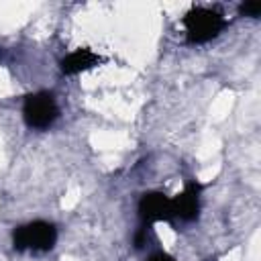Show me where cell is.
<instances>
[{"label":"cell","instance_id":"obj_7","mask_svg":"<svg viewBox=\"0 0 261 261\" xmlns=\"http://www.w3.org/2000/svg\"><path fill=\"white\" fill-rule=\"evenodd\" d=\"M259 12H261V4L259 2H247V4H243L241 6V14H245V16H259Z\"/></svg>","mask_w":261,"mask_h":261},{"label":"cell","instance_id":"obj_3","mask_svg":"<svg viewBox=\"0 0 261 261\" xmlns=\"http://www.w3.org/2000/svg\"><path fill=\"white\" fill-rule=\"evenodd\" d=\"M57 116H59V108H57V102H55L53 94L37 92V94H31V96L24 98L22 118H24L29 128L45 130L57 120Z\"/></svg>","mask_w":261,"mask_h":261},{"label":"cell","instance_id":"obj_5","mask_svg":"<svg viewBox=\"0 0 261 261\" xmlns=\"http://www.w3.org/2000/svg\"><path fill=\"white\" fill-rule=\"evenodd\" d=\"M200 186L198 184H188V188L177 194V198L171 200L173 206V216L179 220H194L198 216V208H200Z\"/></svg>","mask_w":261,"mask_h":261},{"label":"cell","instance_id":"obj_4","mask_svg":"<svg viewBox=\"0 0 261 261\" xmlns=\"http://www.w3.org/2000/svg\"><path fill=\"white\" fill-rule=\"evenodd\" d=\"M139 216H141V226H151L155 220H173V206L171 200L165 198L161 192H149L141 198L139 202Z\"/></svg>","mask_w":261,"mask_h":261},{"label":"cell","instance_id":"obj_6","mask_svg":"<svg viewBox=\"0 0 261 261\" xmlns=\"http://www.w3.org/2000/svg\"><path fill=\"white\" fill-rule=\"evenodd\" d=\"M98 61H100V57L96 53H92L90 49H77V51H73L61 59V71L65 75H73V73H80L84 69L94 67Z\"/></svg>","mask_w":261,"mask_h":261},{"label":"cell","instance_id":"obj_1","mask_svg":"<svg viewBox=\"0 0 261 261\" xmlns=\"http://www.w3.org/2000/svg\"><path fill=\"white\" fill-rule=\"evenodd\" d=\"M55 241H57V228L45 220H35V222L22 224V226L14 228V232H12V247L16 251L43 253V251L53 249Z\"/></svg>","mask_w":261,"mask_h":261},{"label":"cell","instance_id":"obj_2","mask_svg":"<svg viewBox=\"0 0 261 261\" xmlns=\"http://www.w3.org/2000/svg\"><path fill=\"white\" fill-rule=\"evenodd\" d=\"M226 20L220 12L212 10V8H194L186 14L184 18V27H186V35L190 43H206L214 37H218V33L224 29Z\"/></svg>","mask_w":261,"mask_h":261},{"label":"cell","instance_id":"obj_8","mask_svg":"<svg viewBox=\"0 0 261 261\" xmlns=\"http://www.w3.org/2000/svg\"><path fill=\"white\" fill-rule=\"evenodd\" d=\"M147 261H175V259H173L171 255H167V253H161V251H159V253H153Z\"/></svg>","mask_w":261,"mask_h":261}]
</instances>
